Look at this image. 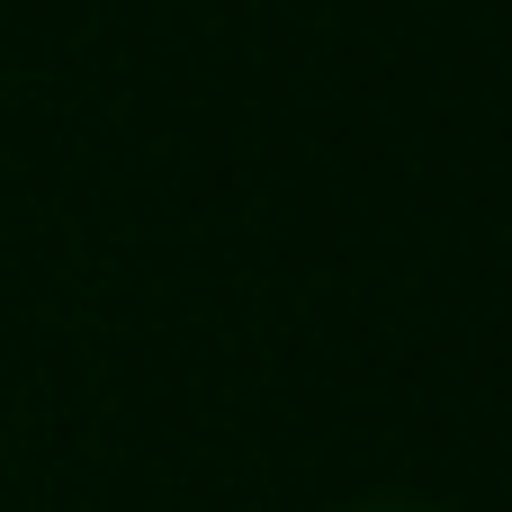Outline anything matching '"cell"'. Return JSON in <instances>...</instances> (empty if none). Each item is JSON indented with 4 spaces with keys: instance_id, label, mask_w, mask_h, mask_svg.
Returning a JSON list of instances; mask_svg holds the SVG:
<instances>
[{
    "instance_id": "cell-1",
    "label": "cell",
    "mask_w": 512,
    "mask_h": 512,
    "mask_svg": "<svg viewBox=\"0 0 512 512\" xmlns=\"http://www.w3.org/2000/svg\"><path fill=\"white\" fill-rule=\"evenodd\" d=\"M333 512H441V504H423V495H360V504H333Z\"/></svg>"
}]
</instances>
